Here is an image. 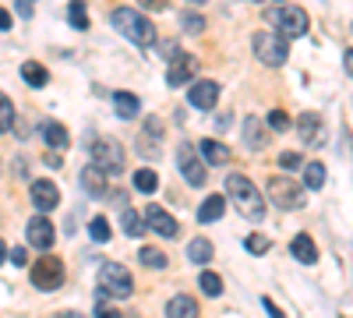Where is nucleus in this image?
Masks as SVG:
<instances>
[{
	"mask_svg": "<svg viewBox=\"0 0 353 318\" xmlns=\"http://www.w3.org/2000/svg\"><path fill=\"white\" fill-rule=\"evenodd\" d=\"M110 25L121 32L124 39H131L134 46H152L156 43V28L138 8H113L110 11Z\"/></svg>",
	"mask_w": 353,
	"mask_h": 318,
	"instance_id": "obj_1",
	"label": "nucleus"
},
{
	"mask_svg": "<svg viewBox=\"0 0 353 318\" xmlns=\"http://www.w3.org/2000/svg\"><path fill=\"white\" fill-rule=\"evenodd\" d=\"M226 195H230V201L237 206L248 219H265V201H261V195H258V188L244 177V173H230L226 177Z\"/></svg>",
	"mask_w": 353,
	"mask_h": 318,
	"instance_id": "obj_2",
	"label": "nucleus"
},
{
	"mask_svg": "<svg viewBox=\"0 0 353 318\" xmlns=\"http://www.w3.org/2000/svg\"><path fill=\"white\" fill-rule=\"evenodd\" d=\"M99 294L103 297H117V301H128L134 294V279L124 266H117V262H106L99 269Z\"/></svg>",
	"mask_w": 353,
	"mask_h": 318,
	"instance_id": "obj_3",
	"label": "nucleus"
},
{
	"mask_svg": "<svg viewBox=\"0 0 353 318\" xmlns=\"http://www.w3.org/2000/svg\"><path fill=\"white\" fill-rule=\"evenodd\" d=\"M251 46H254V57H258V61H261L265 68H283V61L290 57L286 39H283V36H276V32H254Z\"/></svg>",
	"mask_w": 353,
	"mask_h": 318,
	"instance_id": "obj_4",
	"label": "nucleus"
},
{
	"mask_svg": "<svg viewBox=\"0 0 353 318\" xmlns=\"http://www.w3.org/2000/svg\"><path fill=\"white\" fill-rule=\"evenodd\" d=\"M92 166H99L106 177H117V173H124V149L110 138H96L92 141Z\"/></svg>",
	"mask_w": 353,
	"mask_h": 318,
	"instance_id": "obj_5",
	"label": "nucleus"
},
{
	"mask_svg": "<svg viewBox=\"0 0 353 318\" xmlns=\"http://www.w3.org/2000/svg\"><path fill=\"white\" fill-rule=\"evenodd\" d=\"M269 198L276 201L279 209H286V212H297V209H304V188H301L297 181L272 177V181H269Z\"/></svg>",
	"mask_w": 353,
	"mask_h": 318,
	"instance_id": "obj_6",
	"label": "nucleus"
},
{
	"mask_svg": "<svg viewBox=\"0 0 353 318\" xmlns=\"http://www.w3.org/2000/svg\"><path fill=\"white\" fill-rule=\"evenodd\" d=\"M32 283L39 290H57L64 283V262L53 255H43L39 262H32Z\"/></svg>",
	"mask_w": 353,
	"mask_h": 318,
	"instance_id": "obj_7",
	"label": "nucleus"
},
{
	"mask_svg": "<svg viewBox=\"0 0 353 318\" xmlns=\"http://www.w3.org/2000/svg\"><path fill=\"white\" fill-rule=\"evenodd\" d=\"M272 25L279 28L283 39H297L307 32V11L304 8H279V11H272Z\"/></svg>",
	"mask_w": 353,
	"mask_h": 318,
	"instance_id": "obj_8",
	"label": "nucleus"
},
{
	"mask_svg": "<svg viewBox=\"0 0 353 318\" xmlns=\"http://www.w3.org/2000/svg\"><path fill=\"white\" fill-rule=\"evenodd\" d=\"M176 166H181L184 181H188L191 188H201L205 181H209V177H205V159L198 156L194 146H188V141H184L181 149H176Z\"/></svg>",
	"mask_w": 353,
	"mask_h": 318,
	"instance_id": "obj_9",
	"label": "nucleus"
},
{
	"mask_svg": "<svg viewBox=\"0 0 353 318\" xmlns=\"http://www.w3.org/2000/svg\"><path fill=\"white\" fill-rule=\"evenodd\" d=\"M194 74H198V57L194 53H173V61L166 68V85L170 89H181V85L194 81Z\"/></svg>",
	"mask_w": 353,
	"mask_h": 318,
	"instance_id": "obj_10",
	"label": "nucleus"
},
{
	"mask_svg": "<svg viewBox=\"0 0 353 318\" xmlns=\"http://www.w3.org/2000/svg\"><path fill=\"white\" fill-rule=\"evenodd\" d=\"M25 241L32 248H39V251H50L53 241H57V230H53V223L46 216H36V219H28V226H25Z\"/></svg>",
	"mask_w": 353,
	"mask_h": 318,
	"instance_id": "obj_11",
	"label": "nucleus"
},
{
	"mask_svg": "<svg viewBox=\"0 0 353 318\" xmlns=\"http://www.w3.org/2000/svg\"><path fill=\"white\" fill-rule=\"evenodd\" d=\"M145 226H149V230H156V234L159 237H176V230H181V223H176L163 206H145Z\"/></svg>",
	"mask_w": 353,
	"mask_h": 318,
	"instance_id": "obj_12",
	"label": "nucleus"
},
{
	"mask_svg": "<svg viewBox=\"0 0 353 318\" xmlns=\"http://www.w3.org/2000/svg\"><path fill=\"white\" fill-rule=\"evenodd\" d=\"M188 103L194 110H212L219 103V85L209 81V78H201V81H191V92H188Z\"/></svg>",
	"mask_w": 353,
	"mask_h": 318,
	"instance_id": "obj_13",
	"label": "nucleus"
},
{
	"mask_svg": "<svg viewBox=\"0 0 353 318\" xmlns=\"http://www.w3.org/2000/svg\"><path fill=\"white\" fill-rule=\"evenodd\" d=\"M28 195H32V206L50 212L61 206V188H57L53 181H32V188H28Z\"/></svg>",
	"mask_w": 353,
	"mask_h": 318,
	"instance_id": "obj_14",
	"label": "nucleus"
},
{
	"mask_svg": "<svg viewBox=\"0 0 353 318\" xmlns=\"http://www.w3.org/2000/svg\"><path fill=\"white\" fill-rule=\"evenodd\" d=\"M159 138H163V121L159 117H149V121H145V131L138 135V149L149 156V159H156L159 156Z\"/></svg>",
	"mask_w": 353,
	"mask_h": 318,
	"instance_id": "obj_15",
	"label": "nucleus"
},
{
	"mask_svg": "<svg viewBox=\"0 0 353 318\" xmlns=\"http://www.w3.org/2000/svg\"><path fill=\"white\" fill-rule=\"evenodd\" d=\"M198 156L209 163V166H223L230 159V149L223 146V141H216V138H201L198 141Z\"/></svg>",
	"mask_w": 353,
	"mask_h": 318,
	"instance_id": "obj_16",
	"label": "nucleus"
},
{
	"mask_svg": "<svg viewBox=\"0 0 353 318\" xmlns=\"http://www.w3.org/2000/svg\"><path fill=\"white\" fill-rule=\"evenodd\" d=\"M78 181H81V191H88L92 198H103L106 195V173L99 166H85Z\"/></svg>",
	"mask_w": 353,
	"mask_h": 318,
	"instance_id": "obj_17",
	"label": "nucleus"
},
{
	"mask_svg": "<svg viewBox=\"0 0 353 318\" xmlns=\"http://www.w3.org/2000/svg\"><path fill=\"white\" fill-rule=\"evenodd\" d=\"M297 131H301V138L307 141V146H318L321 135H325V128H321V117H318V113H301Z\"/></svg>",
	"mask_w": 353,
	"mask_h": 318,
	"instance_id": "obj_18",
	"label": "nucleus"
},
{
	"mask_svg": "<svg viewBox=\"0 0 353 318\" xmlns=\"http://www.w3.org/2000/svg\"><path fill=\"white\" fill-rule=\"evenodd\" d=\"M166 318H198V301L188 294H176L166 304Z\"/></svg>",
	"mask_w": 353,
	"mask_h": 318,
	"instance_id": "obj_19",
	"label": "nucleus"
},
{
	"mask_svg": "<svg viewBox=\"0 0 353 318\" xmlns=\"http://www.w3.org/2000/svg\"><path fill=\"white\" fill-rule=\"evenodd\" d=\"M113 110H117V117H124V121H134L138 117V110H141V103H138V96L134 92H113Z\"/></svg>",
	"mask_w": 353,
	"mask_h": 318,
	"instance_id": "obj_20",
	"label": "nucleus"
},
{
	"mask_svg": "<svg viewBox=\"0 0 353 318\" xmlns=\"http://www.w3.org/2000/svg\"><path fill=\"white\" fill-rule=\"evenodd\" d=\"M290 251H293V258H297V262H304V266H314V262H318V248H314V241H311L307 234L293 237Z\"/></svg>",
	"mask_w": 353,
	"mask_h": 318,
	"instance_id": "obj_21",
	"label": "nucleus"
},
{
	"mask_svg": "<svg viewBox=\"0 0 353 318\" xmlns=\"http://www.w3.org/2000/svg\"><path fill=\"white\" fill-rule=\"evenodd\" d=\"M43 138H46V146H50L53 152H64V149H68V141H71L68 128H64V124H57V121L43 124Z\"/></svg>",
	"mask_w": 353,
	"mask_h": 318,
	"instance_id": "obj_22",
	"label": "nucleus"
},
{
	"mask_svg": "<svg viewBox=\"0 0 353 318\" xmlns=\"http://www.w3.org/2000/svg\"><path fill=\"white\" fill-rule=\"evenodd\" d=\"M223 212H226V198L223 195H209L201 201V209H198V223H216Z\"/></svg>",
	"mask_w": 353,
	"mask_h": 318,
	"instance_id": "obj_23",
	"label": "nucleus"
},
{
	"mask_svg": "<svg viewBox=\"0 0 353 318\" xmlns=\"http://www.w3.org/2000/svg\"><path fill=\"white\" fill-rule=\"evenodd\" d=\"M265 141H269V135H265L261 121L248 117V121H244V146H248V149H261Z\"/></svg>",
	"mask_w": 353,
	"mask_h": 318,
	"instance_id": "obj_24",
	"label": "nucleus"
},
{
	"mask_svg": "<svg viewBox=\"0 0 353 318\" xmlns=\"http://www.w3.org/2000/svg\"><path fill=\"white\" fill-rule=\"evenodd\" d=\"M21 78L32 85V89H43V85L50 81V71H46L39 61H28V64H21Z\"/></svg>",
	"mask_w": 353,
	"mask_h": 318,
	"instance_id": "obj_25",
	"label": "nucleus"
},
{
	"mask_svg": "<svg viewBox=\"0 0 353 318\" xmlns=\"http://www.w3.org/2000/svg\"><path fill=\"white\" fill-rule=\"evenodd\" d=\"M188 258H191L194 266H209V262H212V244L205 241V237L191 241V244H188Z\"/></svg>",
	"mask_w": 353,
	"mask_h": 318,
	"instance_id": "obj_26",
	"label": "nucleus"
},
{
	"mask_svg": "<svg viewBox=\"0 0 353 318\" xmlns=\"http://www.w3.org/2000/svg\"><path fill=\"white\" fill-rule=\"evenodd\" d=\"M304 188H311V191L325 188V166H321V163H307L304 166Z\"/></svg>",
	"mask_w": 353,
	"mask_h": 318,
	"instance_id": "obj_27",
	"label": "nucleus"
},
{
	"mask_svg": "<svg viewBox=\"0 0 353 318\" xmlns=\"http://www.w3.org/2000/svg\"><path fill=\"white\" fill-rule=\"evenodd\" d=\"M121 226H124V234H128V237H141L145 219L138 216V209H124V212H121Z\"/></svg>",
	"mask_w": 353,
	"mask_h": 318,
	"instance_id": "obj_28",
	"label": "nucleus"
},
{
	"mask_svg": "<svg viewBox=\"0 0 353 318\" xmlns=\"http://www.w3.org/2000/svg\"><path fill=\"white\" fill-rule=\"evenodd\" d=\"M68 21H71V28H78V32H85V28H88V11H85L81 0H71V8H68Z\"/></svg>",
	"mask_w": 353,
	"mask_h": 318,
	"instance_id": "obj_29",
	"label": "nucleus"
},
{
	"mask_svg": "<svg viewBox=\"0 0 353 318\" xmlns=\"http://www.w3.org/2000/svg\"><path fill=\"white\" fill-rule=\"evenodd\" d=\"M134 188H138L141 195H152V191L159 188V177H156V170H138V173H134Z\"/></svg>",
	"mask_w": 353,
	"mask_h": 318,
	"instance_id": "obj_30",
	"label": "nucleus"
},
{
	"mask_svg": "<svg viewBox=\"0 0 353 318\" xmlns=\"http://www.w3.org/2000/svg\"><path fill=\"white\" fill-rule=\"evenodd\" d=\"M138 262L149 266V269H166V255H163L159 248H141V251H138Z\"/></svg>",
	"mask_w": 353,
	"mask_h": 318,
	"instance_id": "obj_31",
	"label": "nucleus"
},
{
	"mask_svg": "<svg viewBox=\"0 0 353 318\" xmlns=\"http://www.w3.org/2000/svg\"><path fill=\"white\" fill-rule=\"evenodd\" d=\"M4 131H14V103L0 92V135Z\"/></svg>",
	"mask_w": 353,
	"mask_h": 318,
	"instance_id": "obj_32",
	"label": "nucleus"
},
{
	"mask_svg": "<svg viewBox=\"0 0 353 318\" xmlns=\"http://www.w3.org/2000/svg\"><path fill=\"white\" fill-rule=\"evenodd\" d=\"M88 234H92L96 244H106V241H110V223H106V216H96L92 223H88Z\"/></svg>",
	"mask_w": 353,
	"mask_h": 318,
	"instance_id": "obj_33",
	"label": "nucleus"
},
{
	"mask_svg": "<svg viewBox=\"0 0 353 318\" xmlns=\"http://www.w3.org/2000/svg\"><path fill=\"white\" fill-rule=\"evenodd\" d=\"M198 283H201V290L209 294V297H219V294H223V279H219L216 272H201Z\"/></svg>",
	"mask_w": 353,
	"mask_h": 318,
	"instance_id": "obj_34",
	"label": "nucleus"
},
{
	"mask_svg": "<svg viewBox=\"0 0 353 318\" xmlns=\"http://www.w3.org/2000/svg\"><path fill=\"white\" fill-rule=\"evenodd\" d=\"M244 248H248L251 255H265V251L272 248V241L265 237V234H251V237H244Z\"/></svg>",
	"mask_w": 353,
	"mask_h": 318,
	"instance_id": "obj_35",
	"label": "nucleus"
},
{
	"mask_svg": "<svg viewBox=\"0 0 353 318\" xmlns=\"http://www.w3.org/2000/svg\"><path fill=\"white\" fill-rule=\"evenodd\" d=\"M269 128H272V131H290V128H293L290 113H286V110H272V113H269Z\"/></svg>",
	"mask_w": 353,
	"mask_h": 318,
	"instance_id": "obj_36",
	"label": "nucleus"
},
{
	"mask_svg": "<svg viewBox=\"0 0 353 318\" xmlns=\"http://www.w3.org/2000/svg\"><path fill=\"white\" fill-rule=\"evenodd\" d=\"M181 21H184L188 32H194V36L205 28V18H201V14H194V11H184V14H181Z\"/></svg>",
	"mask_w": 353,
	"mask_h": 318,
	"instance_id": "obj_37",
	"label": "nucleus"
},
{
	"mask_svg": "<svg viewBox=\"0 0 353 318\" xmlns=\"http://www.w3.org/2000/svg\"><path fill=\"white\" fill-rule=\"evenodd\" d=\"M96 294H99V290H96ZM96 318H121V311H117V308H113V304H110V301H106V297L99 294V304H96Z\"/></svg>",
	"mask_w": 353,
	"mask_h": 318,
	"instance_id": "obj_38",
	"label": "nucleus"
},
{
	"mask_svg": "<svg viewBox=\"0 0 353 318\" xmlns=\"http://www.w3.org/2000/svg\"><path fill=\"white\" fill-rule=\"evenodd\" d=\"M279 166L283 170H297L301 166V156L297 152H279Z\"/></svg>",
	"mask_w": 353,
	"mask_h": 318,
	"instance_id": "obj_39",
	"label": "nucleus"
},
{
	"mask_svg": "<svg viewBox=\"0 0 353 318\" xmlns=\"http://www.w3.org/2000/svg\"><path fill=\"white\" fill-rule=\"evenodd\" d=\"M141 11H166L170 8V0H138Z\"/></svg>",
	"mask_w": 353,
	"mask_h": 318,
	"instance_id": "obj_40",
	"label": "nucleus"
},
{
	"mask_svg": "<svg viewBox=\"0 0 353 318\" xmlns=\"http://www.w3.org/2000/svg\"><path fill=\"white\" fill-rule=\"evenodd\" d=\"M11 262H14V266H25V262H28V251H25V248H14V251H11Z\"/></svg>",
	"mask_w": 353,
	"mask_h": 318,
	"instance_id": "obj_41",
	"label": "nucleus"
},
{
	"mask_svg": "<svg viewBox=\"0 0 353 318\" xmlns=\"http://www.w3.org/2000/svg\"><path fill=\"white\" fill-rule=\"evenodd\" d=\"M18 14L21 18H32V0H18Z\"/></svg>",
	"mask_w": 353,
	"mask_h": 318,
	"instance_id": "obj_42",
	"label": "nucleus"
},
{
	"mask_svg": "<svg viewBox=\"0 0 353 318\" xmlns=\"http://www.w3.org/2000/svg\"><path fill=\"white\" fill-rule=\"evenodd\" d=\"M261 304H265V311H269L272 318H286V315H283V311H279V308H276V304L269 301V297H261Z\"/></svg>",
	"mask_w": 353,
	"mask_h": 318,
	"instance_id": "obj_43",
	"label": "nucleus"
},
{
	"mask_svg": "<svg viewBox=\"0 0 353 318\" xmlns=\"http://www.w3.org/2000/svg\"><path fill=\"white\" fill-rule=\"evenodd\" d=\"M8 28H11V11L0 8V32H8Z\"/></svg>",
	"mask_w": 353,
	"mask_h": 318,
	"instance_id": "obj_44",
	"label": "nucleus"
},
{
	"mask_svg": "<svg viewBox=\"0 0 353 318\" xmlns=\"http://www.w3.org/2000/svg\"><path fill=\"white\" fill-rule=\"evenodd\" d=\"M46 163H50V166H61L64 159H61V152H50V156H46Z\"/></svg>",
	"mask_w": 353,
	"mask_h": 318,
	"instance_id": "obj_45",
	"label": "nucleus"
},
{
	"mask_svg": "<svg viewBox=\"0 0 353 318\" xmlns=\"http://www.w3.org/2000/svg\"><path fill=\"white\" fill-rule=\"evenodd\" d=\"M216 128H219V131H226V128H230V113H226V117H216Z\"/></svg>",
	"mask_w": 353,
	"mask_h": 318,
	"instance_id": "obj_46",
	"label": "nucleus"
},
{
	"mask_svg": "<svg viewBox=\"0 0 353 318\" xmlns=\"http://www.w3.org/2000/svg\"><path fill=\"white\" fill-rule=\"evenodd\" d=\"M4 258H8V244H4V237H0V266H4Z\"/></svg>",
	"mask_w": 353,
	"mask_h": 318,
	"instance_id": "obj_47",
	"label": "nucleus"
},
{
	"mask_svg": "<svg viewBox=\"0 0 353 318\" xmlns=\"http://www.w3.org/2000/svg\"><path fill=\"white\" fill-rule=\"evenodd\" d=\"M57 318H85V315H78V311H64V315H57Z\"/></svg>",
	"mask_w": 353,
	"mask_h": 318,
	"instance_id": "obj_48",
	"label": "nucleus"
},
{
	"mask_svg": "<svg viewBox=\"0 0 353 318\" xmlns=\"http://www.w3.org/2000/svg\"><path fill=\"white\" fill-rule=\"evenodd\" d=\"M191 4H205V0H191Z\"/></svg>",
	"mask_w": 353,
	"mask_h": 318,
	"instance_id": "obj_49",
	"label": "nucleus"
}]
</instances>
